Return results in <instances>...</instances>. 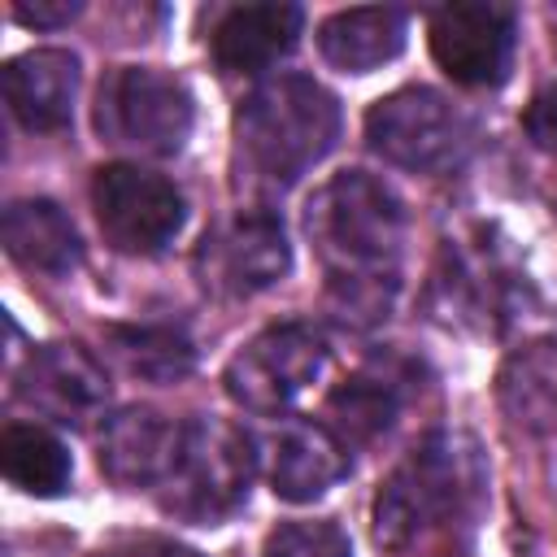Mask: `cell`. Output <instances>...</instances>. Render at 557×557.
<instances>
[{
    "label": "cell",
    "instance_id": "obj_21",
    "mask_svg": "<svg viewBox=\"0 0 557 557\" xmlns=\"http://www.w3.org/2000/svg\"><path fill=\"white\" fill-rule=\"evenodd\" d=\"M109 352L126 366V374L148 383H174L196 361V348L178 326H113Z\"/></svg>",
    "mask_w": 557,
    "mask_h": 557
},
{
    "label": "cell",
    "instance_id": "obj_17",
    "mask_svg": "<svg viewBox=\"0 0 557 557\" xmlns=\"http://www.w3.org/2000/svg\"><path fill=\"white\" fill-rule=\"evenodd\" d=\"M0 235H4V248L17 265L52 274V278L78 270V261H83L78 226L70 222V213L61 205H52L44 196L13 200L0 218Z\"/></svg>",
    "mask_w": 557,
    "mask_h": 557
},
{
    "label": "cell",
    "instance_id": "obj_3",
    "mask_svg": "<svg viewBox=\"0 0 557 557\" xmlns=\"http://www.w3.org/2000/svg\"><path fill=\"white\" fill-rule=\"evenodd\" d=\"M479 487L474 457L457 444V435H426L379 487L370 509L374 544L387 553H405L444 522H453Z\"/></svg>",
    "mask_w": 557,
    "mask_h": 557
},
{
    "label": "cell",
    "instance_id": "obj_15",
    "mask_svg": "<svg viewBox=\"0 0 557 557\" xmlns=\"http://www.w3.org/2000/svg\"><path fill=\"white\" fill-rule=\"evenodd\" d=\"M300 26H305L300 4H235L218 17L209 48L226 74H261L296 48Z\"/></svg>",
    "mask_w": 557,
    "mask_h": 557
},
{
    "label": "cell",
    "instance_id": "obj_4",
    "mask_svg": "<svg viewBox=\"0 0 557 557\" xmlns=\"http://www.w3.org/2000/svg\"><path fill=\"white\" fill-rule=\"evenodd\" d=\"M257 470H261L257 440L244 426L226 418H191L183 426V448L165 483L157 487V500L165 513L183 522L213 527L226 522L248 500Z\"/></svg>",
    "mask_w": 557,
    "mask_h": 557
},
{
    "label": "cell",
    "instance_id": "obj_7",
    "mask_svg": "<svg viewBox=\"0 0 557 557\" xmlns=\"http://www.w3.org/2000/svg\"><path fill=\"white\" fill-rule=\"evenodd\" d=\"M326 370V339L309 322H274L257 331L222 370L226 396L261 418L287 413Z\"/></svg>",
    "mask_w": 557,
    "mask_h": 557
},
{
    "label": "cell",
    "instance_id": "obj_23",
    "mask_svg": "<svg viewBox=\"0 0 557 557\" xmlns=\"http://www.w3.org/2000/svg\"><path fill=\"white\" fill-rule=\"evenodd\" d=\"M522 131H527V139H531L540 152H553V157H557V78L544 83V87L531 96V104H527V113H522Z\"/></svg>",
    "mask_w": 557,
    "mask_h": 557
},
{
    "label": "cell",
    "instance_id": "obj_14",
    "mask_svg": "<svg viewBox=\"0 0 557 557\" xmlns=\"http://www.w3.org/2000/svg\"><path fill=\"white\" fill-rule=\"evenodd\" d=\"M4 100L17 126L61 131L78 100V57L65 48H30L4 65Z\"/></svg>",
    "mask_w": 557,
    "mask_h": 557
},
{
    "label": "cell",
    "instance_id": "obj_12",
    "mask_svg": "<svg viewBox=\"0 0 557 557\" xmlns=\"http://www.w3.org/2000/svg\"><path fill=\"white\" fill-rule=\"evenodd\" d=\"M261 474L278 500L305 505L326 496L348 474V444L326 422H283L265 444H257Z\"/></svg>",
    "mask_w": 557,
    "mask_h": 557
},
{
    "label": "cell",
    "instance_id": "obj_1",
    "mask_svg": "<svg viewBox=\"0 0 557 557\" xmlns=\"http://www.w3.org/2000/svg\"><path fill=\"white\" fill-rule=\"evenodd\" d=\"M305 231L326 265V300L344 326H374L392 313L409 218L400 196L366 174H331L305 205Z\"/></svg>",
    "mask_w": 557,
    "mask_h": 557
},
{
    "label": "cell",
    "instance_id": "obj_24",
    "mask_svg": "<svg viewBox=\"0 0 557 557\" xmlns=\"http://www.w3.org/2000/svg\"><path fill=\"white\" fill-rule=\"evenodd\" d=\"M83 13V4L78 0H17L13 4V17L22 22V26H35V30H57V26H70L74 17Z\"/></svg>",
    "mask_w": 557,
    "mask_h": 557
},
{
    "label": "cell",
    "instance_id": "obj_18",
    "mask_svg": "<svg viewBox=\"0 0 557 557\" xmlns=\"http://www.w3.org/2000/svg\"><path fill=\"white\" fill-rule=\"evenodd\" d=\"M496 400L527 435H557V339H531L500 361Z\"/></svg>",
    "mask_w": 557,
    "mask_h": 557
},
{
    "label": "cell",
    "instance_id": "obj_20",
    "mask_svg": "<svg viewBox=\"0 0 557 557\" xmlns=\"http://www.w3.org/2000/svg\"><path fill=\"white\" fill-rule=\"evenodd\" d=\"M400 413V387L383 370H361L326 396V426L344 444H370L392 431Z\"/></svg>",
    "mask_w": 557,
    "mask_h": 557
},
{
    "label": "cell",
    "instance_id": "obj_19",
    "mask_svg": "<svg viewBox=\"0 0 557 557\" xmlns=\"http://www.w3.org/2000/svg\"><path fill=\"white\" fill-rule=\"evenodd\" d=\"M0 470L26 496H61L70 487V448L39 422H13L0 435Z\"/></svg>",
    "mask_w": 557,
    "mask_h": 557
},
{
    "label": "cell",
    "instance_id": "obj_13",
    "mask_svg": "<svg viewBox=\"0 0 557 557\" xmlns=\"http://www.w3.org/2000/svg\"><path fill=\"white\" fill-rule=\"evenodd\" d=\"M183 426L148 405H131L104 418L96 453H100V470L117 483V487H161L178 448H183Z\"/></svg>",
    "mask_w": 557,
    "mask_h": 557
},
{
    "label": "cell",
    "instance_id": "obj_8",
    "mask_svg": "<svg viewBox=\"0 0 557 557\" xmlns=\"http://www.w3.org/2000/svg\"><path fill=\"white\" fill-rule=\"evenodd\" d=\"M91 209L104 239L126 257H157L187 222L183 191L131 161H109L91 178Z\"/></svg>",
    "mask_w": 557,
    "mask_h": 557
},
{
    "label": "cell",
    "instance_id": "obj_25",
    "mask_svg": "<svg viewBox=\"0 0 557 557\" xmlns=\"http://www.w3.org/2000/svg\"><path fill=\"white\" fill-rule=\"evenodd\" d=\"M109 557H196L191 548H178V544H165V540H139L131 548H117Z\"/></svg>",
    "mask_w": 557,
    "mask_h": 557
},
{
    "label": "cell",
    "instance_id": "obj_22",
    "mask_svg": "<svg viewBox=\"0 0 557 557\" xmlns=\"http://www.w3.org/2000/svg\"><path fill=\"white\" fill-rule=\"evenodd\" d=\"M261 557H352V540L331 518H300L274 527L261 544Z\"/></svg>",
    "mask_w": 557,
    "mask_h": 557
},
{
    "label": "cell",
    "instance_id": "obj_5",
    "mask_svg": "<svg viewBox=\"0 0 557 557\" xmlns=\"http://www.w3.org/2000/svg\"><path fill=\"white\" fill-rule=\"evenodd\" d=\"M196 122V104L183 78L152 65H117L96 91V131L144 157L183 152Z\"/></svg>",
    "mask_w": 557,
    "mask_h": 557
},
{
    "label": "cell",
    "instance_id": "obj_9",
    "mask_svg": "<svg viewBox=\"0 0 557 557\" xmlns=\"http://www.w3.org/2000/svg\"><path fill=\"white\" fill-rule=\"evenodd\" d=\"M435 65L461 87H496L513 65L518 17L505 4H444L426 22Z\"/></svg>",
    "mask_w": 557,
    "mask_h": 557
},
{
    "label": "cell",
    "instance_id": "obj_16",
    "mask_svg": "<svg viewBox=\"0 0 557 557\" xmlns=\"http://www.w3.org/2000/svg\"><path fill=\"white\" fill-rule=\"evenodd\" d=\"M405 35H409L405 9L392 4L339 9L318 26V52L339 74H370L405 52Z\"/></svg>",
    "mask_w": 557,
    "mask_h": 557
},
{
    "label": "cell",
    "instance_id": "obj_2",
    "mask_svg": "<svg viewBox=\"0 0 557 557\" xmlns=\"http://www.w3.org/2000/svg\"><path fill=\"white\" fill-rule=\"evenodd\" d=\"M339 100L309 74L261 78L235 113L239 165L261 187L300 183L339 139Z\"/></svg>",
    "mask_w": 557,
    "mask_h": 557
},
{
    "label": "cell",
    "instance_id": "obj_11",
    "mask_svg": "<svg viewBox=\"0 0 557 557\" xmlns=\"http://www.w3.org/2000/svg\"><path fill=\"white\" fill-rule=\"evenodd\" d=\"M17 396L48 422L87 426L104 422L109 374L83 344H39L17 374Z\"/></svg>",
    "mask_w": 557,
    "mask_h": 557
},
{
    "label": "cell",
    "instance_id": "obj_10",
    "mask_svg": "<svg viewBox=\"0 0 557 557\" xmlns=\"http://www.w3.org/2000/svg\"><path fill=\"white\" fill-rule=\"evenodd\" d=\"M292 270V244L274 213L239 209L200 244V274L205 287L222 296H252L274 287Z\"/></svg>",
    "mask_w": 557,
    "mask_h": 557
},
{
    "label": "cell",
    "instance_id": "obj_6",
    "mask_svg": "<svg viewBox=\"0 0 557 557\" xmlns=\"http://www.w3.org/2000/svg\"><path fill=\"white\" fill-rule=\"evenodd\" d=\"M366 144L413 174H444L466 161L474 131L470 117L435 87H400L370 104Z\"/></svg>",
    "mask_w": 557,
    "mask_h": 557
}]
</instances>
